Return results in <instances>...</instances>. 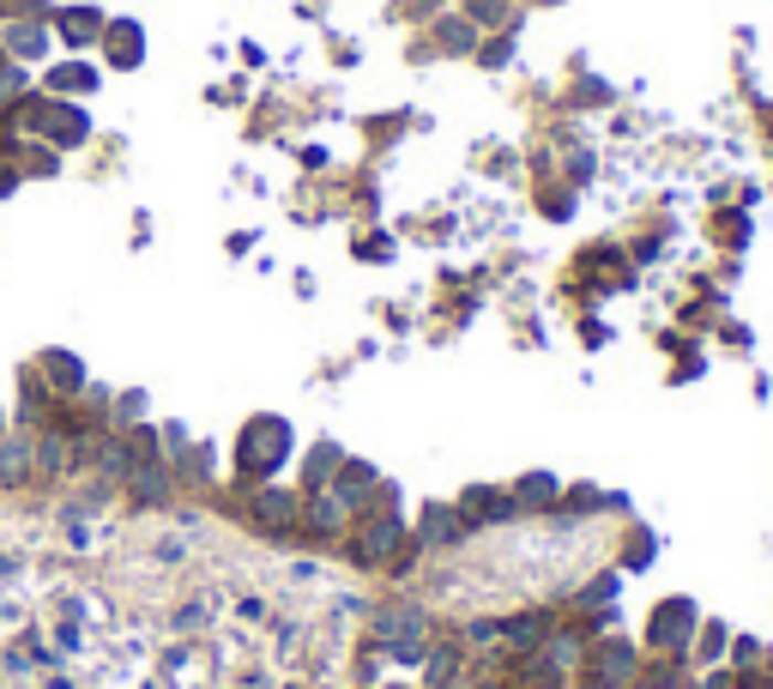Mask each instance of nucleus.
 <instances>
[{
  "instance_id": "obj_4",
  "label": "nucleus",
  "mask_w": 773,
  "mask_h": 689,
  "mask_svg": "<svg viewBox=\"0 0 773 689\" xmlns=\"http://www.w3.org/2000/svg\"><path fill=\"white\" fill-rule=\"evenodd\" d=\"M375 642L393 647L399 659H423V617L405 605V598H399V605L375 611Z\"/></svg>"
},
{
  "instance_id": "obj_27",
  "label": "nucleus",
  "mask_w": 773,
  "mask_h": 689,
  "mask_svg": "<svg viewBox=\"0 0 773 689\" xmlns=\"http://www.w3.org/2000/svg\"><path fill=\"white\" fill-rule=\"evenodd\" d=\"M616 593V574H599V581H586V593H580V605H599V598Z\"/></svg>"
},
{
  "instance_id": "obj_23",
  "label": "nucleus",
  "mask_w": 773,
  "mask_h": 689,
  "mask_svg": "<svg viewBox=\"0 0 773 689\" xmlns=\"http://www.w3.org/2000/svg\"><path fill=\"white\" fill-rule=\"evenodd\" d=\"M24 85H31V80H24V67H19V61H0V109H7V104H19V97H24Z\"/></svg>"
},
{
  "instance_id": "obj_7",
  "label": "nucleus",
  "mask_w": 773,
  "mask_h": 689,
  "mask_svg": "<svg viewBox=\"0 0 773 689\" xmlns=\"http://www.w3.org/2000/svg\"><path fill=\"white\" fill-rule=\"evenodd\" d=\"M466 539V515L459 508H447V502H430L417 515V544H435V551H447V544H459Z\"/></svg>"
},
{
  "instance_id": "obj_5",
  "label": "nucleus",
  "mask_w": 773,
  "mask_h": 689,
  "mask_svg": "<svg viewBox=\"0 0 773 689\" xmlns=\"http://www.w3.org/2000/svg\"><path fill=\"white\" fill-rule=\"evenodd\" d=\"M586 683H592V689H628V683H635V647L599 642V647L586 654Z\"/></svg>"
},
{
  "instance_id": "obj_16",
  "label": "nucleus",
  "mask_w": 773,
  "mask_h": 689,
  "mask_svg": "<svg viewBox=\"0 0 773 689\" xmlns=\"http://www.w3.org/2000/svg\"><path fill=\"white\" fill-rule=\"evenodd\" d=\"M55 31L67 36L73 49H80V43H97V36H103V12H97V7H73V12H61V19H55Z\"/></svg>"
},
{
  "instance_id": "obj_10",
  "label": "nucleus",
  "mask_w": 773,
  "mask_h": 689,
  "mask_svg": "<svg viewBox=\"0 0 773 689\" xmlns=\"http://www.w3.org/2000/svg\"><path fill=\"white\" fill-rule=\"evenodd\" d=\"M459 515H466V527L472 520H508V515H520V508H513V496L508 490H489V484H472L466 496H459Z\"/></svg>"
},
{
  "instance_id": "obj_18",
  "label": "nucleus",
  "mask_w": 773,
  "mask_h": 689,
  "mask_svg": "<svg viewBox=\"0 0 773 689\" xmlns=\"http://www.w3.org/2000/svg\"><path fill=\"white\" fill-rule=\"evenodd\" d=\"M31 478V442H0V484Z\"/></svg>"
},
{
  "instance_id": "obj_29",
  "label": "nucleus",
  "mask_w": 773,
  "mask_h": 689,
  "mask_svg": "<svg viewBox=\"0 0 773 689\" xmlns=\"http://www.w3.org/2000/svg\"><path fill=\"white\" fill-rule=\"evenodd\" d=\"M454 678V647H442V654L430 659V683H447Z\"/></svg>"
},
{
  "instance_id": "obj_11",
  "label": "nucleus",
  "mask_w": 773,
  "mask_h": 689,
  "mask_svg": "<svg viewBox=\"0 0 773 689\" xmlns=\"http://www.w3.org/2000/svg\"><path fill=\"white\" fill-rule=\"evenodd\" d=\"M254 520L273 532H296V520H303V508H296L290 490H278V484H266L261 496H254Z\"/></svg>"
},
{
  "instance_id": "obj_9",
  "label": "nucleus",
  "mask_w": 773,
  "mask_h": 689,
  "mask_svg": "<svg viewBox=\"0 0 773 689\" xmlns=\"http://www.w3.org/2000/svg\"><path fill=\"white\" fill-rule=\"evenodd\" d=\"M43 134L55 139V151H61V146H85V139H92V115H85V109H73V104H49V115H43Z\"/></svg>"
},
{
  "instance_id": "obj_25",
  "label": "nucleus",
  "mask_w": 773,
  "mask_h": 689,
  "mask_svg": "<svg viewBox=\"0 0 773 689\" xmlns=\"http://www.w3.org/2000/svg\"><path fill=\"white\" fill-rule=\"evenodd\" d=\"M726 654V623H707L701 629V659H719Z\"/></svg>"
},
{
  "instance_id": "obj_6",
  "label": "nucleus",
  "mask_w": 773,
  "mask_h": 689,
  "mask_svg": "<svg viewBox=\"0 0 773 689\" xmlns=\"http://www.w3.org/2000/svg\"><path fill=\"white\" fill-rule=\"evenodd\" d=\"M170 484H176L170 459H139V466H127V496H134L139 508H158L163 496H170Z\"/></svg>"
},
{
  "instance_id": "obj_17",
  "label": "nucleus",
  "mask_w": 773,
  "mask_h": 689,
  "mask_svg": "<svg viewBox=\"0 0 773 689\" xmlns=\"http://www.w3.org/2000/svg\"><path fill=\"white\" fill-rule=\"evenodd\" d=\"M43 369H49V381H55V393H80V388H85L80 357H67V351H49V357H43Z\"/></svg>"
},
{
  "instance_id": "obj_13",
  "label": "nucleus",
  "mask_w": 773,
  "mask_h": 689,
  "mask_svg": "<svg viewBox=\"0 0 773 689\" xmlns=\"http://www.w3.org/2000/svg\"><path fill=\"white\" fill-rule=\"evenodd\" d=\"M103 43H109V61H115V67H139V61H146V31H139L134 19L103 24Z\"/></svg>"
},
{
  "instance_id": "obj_19",
  "label": "nucleus",
  "mask_w": 773,
  "mask_h": 689,
  "mask_svg": "<svg viewBox=\"0 0 773 689\" xmlns=\"http://www.w3.org/2000/svg\"><path fill=\"white\" fill-rule=\"evenodd\" d=\"M501 635H508V647H520V654H532L538 642L550 635V623L544 617H513V623H501Z\"/></svg>"
},
{
  "instance_id": "obj_1",
  "label": "nucleus",
  "mask_w": 773,
  "mask_h": 689,
  "mask_svg": "<svg viewBox=\"0 0 773 689\" xmlns=\"http://www.w3.org/2000/svg\"><path fill=\"white\" fill-rule=\"evenodd\" d=\"M399 544H405V520H399V508H369V515L351 527V563L386 569L399 556Z\"/></svg>"
},
{
  "instance_id": "obj_20",
  "label": "nucleus",
  "mask_w": 773,
  "mask_h": 689,
  "mask_svg": "<svg viewBox=\"0 0 773 689\" xmlns=\"http://www.w3.org/2000/svg\"><path fill=\"white\" fill-rule=\"evenodd\" d=\"M7 49L31 61V55H43V49H49V31H43V24H12V31H7Z\"/></svg>"
},
{
  "instance_id": "obj_15",
  "label": "nucleus",
  "mask_w": 773,
  "mask_h": 689,
  "mask_svg": "<svg viewBox=\"0 0 773 689\" xmlns=\"http://www.w3.org/2000/svg\"><path fill=\"white\" fill-rule=\"evenodd\" d=\"M339 459H345L339 442H315V448H308V459H303L308 490H327V484H332V471H339Z\"/></svg>"
},
{
  "instance_id": "obj_30",
  "label": "nucleus",
  "mask_w": 773,
  "mask_h": 689,
  "mask_svg": "<svg viewBox=\"0 0 773 689\" xmlns=\"http://www.w3.org/2000/svg\"><path fill=\"white\" fill-rule=\"evenodd\" d=\"M139 412H146V393H121V405H115V417H127V424H134Z\"/></svg>"
},
{
  "instance_id": "obj_24",
  "label": "nucleus",
  "mask_w": 773,
  "mask_h": 689,
  "mask_svg": "<svg viewBox=\"0 0 773 689\" xmlns=\"http://www.w3.org/2000/svg\"><path fill=\"white\" fill-rule=\"evenodd\" d=\"M562 502H569L574 515H592V508H604L611 496H604V490H592V484H580V490H569V496H562Z\"/></svg>"
},
{
  "instance_id": "obj_31",
  "label": "nucleus",
  "mask_w": 773,
  "mask_h": 689,
  "mask_svg": "<svg viewBox=\"0 0 773 689\" xmlns=\"http://www.w3.org/2000/svg\"><path fill=\"white\" fill-rule=\"evenodd\" d=\"M508 55H513V43H489V49H484V67H501Z\"/></svg>"
},
{
  "instance_id": "obj_21",
  "label": "nucleus",
  "mask_w": 773,
  "mask_h": 689,
  "mask_svg": "<svg viewBox=\"0 0 773 689\" xmlns=\"http://www.w3.org/2000/svg\"><path fill=\"white\" fill-rule=\"evenodd\" d=\"M92 85H97V73L92 67H80V61H73V67H55V73H49V92H92Z\"/></svg>"
},
{
  "instance_id": "obj_14",
  "label": "nucleus",
  "mask_w": 773,
  "mask_h": 689,
  "mask_svg": "<svg viewBox=\"0 0 773 689\" xmlns=\"http://www.w3.org/2000/svg\"><path fill=\"white\" fill-rule=\"evenodd\" d=\"M308 496H315V502L303 508V527L315 532V539H332V532L345 527V502H339V496H327V490H308Z\"/></svg>"
},
{
  "instance_id": "obj_8",
  "label": "nucleus",
  "mask_w": 773,
  "mask_h": 689,
  "mask_svg": "<svg viewBox=\"0 0 773 689\" xmlns=\"http://www.w3.org/2000/svg\"><path fill=\"white\" fill-rule=\"evenodd\" d=\"M375 466H363V459H339V471H332L327 496H339L345 508H369V490H375Z\"/></svg>"
},
{
  "instance_id": "obj_22",
  "label": "nucleus",
  "mask_w": 773,
  "mask_h": 689,
  "mask_svg": "<svg viewBox=\"0 0 773 689\" xmlns=\"http://www.w3.org/2000/svg\"><path fill=\"white\" fill-rule=\"evenodd\" d=\"M19 170H31V176H55V170H61L55 146H31V151L19 146Z\"/></svg>"
},
{
  "instance_id": "obj_3",
  "label": "nucleus",
  "mask_w": 773,
  "mask_h": 689,
  "mask_svg": "<svg viewBox=\"0 0 773 689\" xmlns=\"http://www.w3.org/2000/svg\"><path fill=\"white\" fill-rule=\"evenodd\" d=\"M695 605L689 598H665V605H653V617H647V642H653V654H682V642L695 635Z\"/></svg>"
},
{
  "instance_id": "obj_28",
  "label": "nucleus",
  "mask_w": 773,
  "mask_h": 689,
  "mask_svg": "<svg viewBox=\"0 0 773 689\" xmlns=\"http://www.w3.org/2000/svg\"><path fill=\"white\" fill-rule=\"evenodd\" d=\"M653 551H659V539H647V532H635V551H628V569L653 563Z\"/></svg>"
},
{
  "instance_id": "obj_2",
  "label": "nucleus",
  "mask_w": 773,
  "mask_h": 689,
  "mask_svg": "<svg viewBox=\"0 0 773 689\" xmlns=\"http://www.w3.org/2000/svg\"><path fill=\"white\" fill-rule=\"evenodd\" d=\"M290 459V424L285 417H254L242 430V478H273Z\"/></svg>"
},
{
  "instance_id": "obj_32",
  "label": "nucleus",
  "mask_w": 773,
  "mask_h": 689,
  "mask_svg": "<svg viewBox=\"0 0 773 689\" xmlns=\"http://www.w3.org/2000/svg\"><path fill=\"white\" fill-rule=\"evenodd\" d=\"M454 689H496V678H459Z\"/></svg>"
},
{
  "instance_id": "obj_12",
  "label": "nucleus",
  "mask_w": 773,
  "mask_h": 689,
  "mask_svg": "<svg viewBox=\"0 0 773 689\" xmlns=\"http://www.w3.org/2000/svg\"><path fill=\"white\" fill-rule=\"evenodd\" d=\"M513 508H526V515H544V508H562V484L550 478V471H526L520 484H513Z\"/></svg>"
},
{
  "instance_id": "obj_26",
  "label": "nucleus",
  "mask_w": 773,
  "mask_h": 689,
  "mask_svg": "<svg viewBox=\"0 0 773 689\" xmlns=\"http://www.w3.org/2000/svg\"><path fill=\"white\" fill-rule=\"evenodd\" d=\"M442 43H447V49H472L478 36H472V24H466V19H459V24L447 19V24H442Z\"/></svg>"
}]
</instances>
